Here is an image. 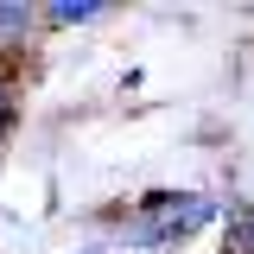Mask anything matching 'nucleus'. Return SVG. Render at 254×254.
<instances>
[{"mask_svg": "<svg viewBox=\"0 0 254 254\" xmlns=\"http://www.w3.org/2000/svg\"><path fill=\"white\" fill-rule=\"evenodd\" d=\"M210 216H216V210H210V197H197V190H185V197H153L140 216L127 222V235H133V242H185V235H197Z\"/></svg>", "mask_w": 254, "mask_h": 254, "instance_id": "obj_1", "label": "nucleus"}, {"mask_svg": "<svg viewBox=\"0 0 254 254\" xmlns=\"http://www.w3.org/2000/svg\"><path fill=\"white\" fill-rule=\"evenodd\" d=\"M6 121H13V83L0 76V133H6Z\"/></svg>", "mask_w": 254, "mask_h": 254, "instance_id": "obj_5", "label": "nucleus"}, {"mask_svg": "<svg viewBox=\"0 0 254 254\" xmlns=\"http://www.w3.org/2000/svg\"><path fill=\"white\" fill-rule=\"evenodd\" d=\"M222 254H254V210L235 203L229 210V229H222Z\"/></svg>", "mask_w": 254, "mask_h": 254, "instance_id": "obj_3", "label": "nucleus"}, {"mask_svg": "<svg viewBox=\"0 0 254 254\" xmlns=\"http://www.w3.org/2000/svg\"><path fill=\"white\" fill-rule=\"evenodd\" d=\"M95 13H102L95 0H51L45 19H51V26H83V19H95Z\"/></svg>", "mask_w": 254, "mask_h": 254, "instance_id": "obj_4", "label": "nucleus"}, {"mask_svg": "<svg viewBox=\"0 0 254 254\" xmlns=\"http://www.w3.org/2000/svg\"><path fill=\"white\" fill-rule=\"evenodd\" d=\"M32 26H38V13L19 6V0H0V58H19L32 45Z\"/></svg>", "mask_w": 254, "mask_h": 254, "instance_id": "obj_2", "label": "nucleus"}]
</instances>
